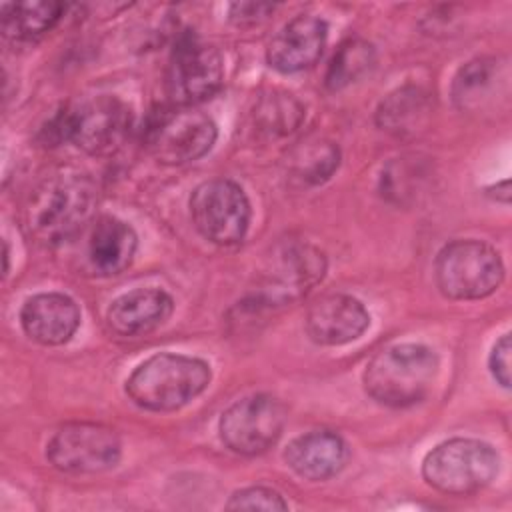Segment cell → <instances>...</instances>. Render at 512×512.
<instances>
[{"label":"cell","mask_w":512,"mask_h":512,"mask_svg":"<svg viewBox=\"0 0 512 512\" xmlns=\"http://www.w3.org/2000/svg\"><path fill=\"white\" fill-rule=\"evenodd\" d=\"M96 202L98 190L88 174L56 172L28 194L22 208V228L44 246L60 244L84 228Z\"/></svg>","instance_id":"cell-1"},{"label":"cell","mask_w":512,"mask_h":512,"mask_svg":"<svg viewBox=\"0 0 512 512\" xmlns=\"http://www.w3.org/2000/svg\"><path fill=\"white\" fill-rule=\"evenodd\" d=\"M210 378L212 372L204 360L162 352L134 368L126 380V394L144 410L172 412L200 396Z\"/></svg>","instance_id":"cell-2"},{"label":"cell","mask_w":512,"mask_h":512,"mask_svg":"<svg viewBox=\"0 0 512 512\" xmlns=\"http://www.w3.org/2000/svg\"><path fill=\"white\" fill-rule=\"evenodd\" d=\"M438 356L424 344L380 350L364 370V388L380 404L404 408L422 402L434 386Z\"/></svg>","instance_id":"cell-3"},{"label":"cell","mask_w":512,"mask_h":512,"mask_svg":"<svg viewBox=\"0 0 512 512\" xmlns=\"http://www.w3.org/2000/svg\"><path fill=\"white\" fill-rule=\"evenodd\" d=\"M132 128V110L116 96H94L74 108L58 112L44 128L46 144L72 142L86 154L116 152Z\"/></svg>","instance_id":"cell-4"},{"label":"cell","mask_w":512,"mask_h":512,"mask_svg":"<svg viewBox=\"0 0 512 512\" xmlns=\"http://www.w3.org/2000/svg\"><path fill=\"white\" fill-rule=\"evenodd\" d=\"M498 452L474 438H450L434 446L424 462L426 484L444 494L466 496L488 486L498 474Z\"/></svg>","instance_id":"cell-5"},{"label":"cell","mask_w":512,"mask_h":512,"mask_svg":"<svg viewBox=\"0 0 512 512\" xmlns=\"http://www.w3.org/2000/svg\"><path fill=\"white\" fill-rule=\"evenodd\" d=\"M434 278L446 298L478 300L500 286L504 264L496 248L482 240H452L436 256Z\"/></svg>","instance_id":"cell-6"},{"label":"cell","mask_w":512,"mask_h":512,"mask_svg":"<svg viewBox=\"0 0 512 512\" xmlns=\"http://www.w3.org/2000/svg\"><path fill=\"white\" fill-rule=\"evenodd\" d=\"M218 136L216 124L192 106L156 110L142 132L146 150L162 164H188L210 152Z\"/></svg>","instance_id":"cell-7"},{"label":"cell","mask_w":512,"mask_h":512,"mask_svg":"<svg viewBox=\"0 0 512 512\" xmlns=\"http://www.w3.org/2000/svg\"><path fill=\"white\" fill-rule=\"evenodd\" d=\"M250 202L232 180L214 178L194 188L190 216L194 228L212 244L234 246L244 240L250 226Z\"/></svg>","instance_id":"cell-8"},{"label":"cell","mask_w":512,"mask_h":512,"mask_svg":"<svg viewBox=\"0 0 512 512\" xmlns=\"http://www.w3.org/2000/svg\"><path fill=\"white\" fill-rule=\"evenodd\" d=\"M122 444L118 434L94 422H70L46 444L48 462L68 474H96L118 464Z\"/></svg>","instance_id":"cell-9"},{"label":"cell","mask_w":512,"mask_h":512,"mask_svg":"<svg viewBox=\"0 0 512 512\" xmlns=\"http://www.w3.org/2000/svg\"><path fill=\"white\" fill-rule=\"evenodd\" d=\"M286 424L284 404L270 394H252L234 402L220 418V438L228 450L258 456L272 448Z\"/></svg>","instance_id":"cell-10"},{"label":"cell","mask_w":512,"mask_h":512,"mask_svg":"<svg viewBox=\"0 0 512 512\" xmlns=\"http://www.w3.org/2000/svg\"><path fill=\"white\" fill-rule=\"evenodd\" d=\"M222 80L224 64L214 46L194 36H184L176 42L166 74V90L174 104L194 106L204 102L220 90Z\"/></svg>","instance_id":"cell-11"},{"label":"cell","mask_w":512,"mask_h":512,"mask_svg":"<svg viewBox=\"0 0 512 512\" xmlns=\"http://www.w3.org/2000/svg\"><path fill=\"white\" fill-rule=\"evenodd\" d=\"M326 272L324 254L310 244H288L276 258H272V268L268 270L264 288L260 296L266 302H286L306 294L316 286Z\"/></svg>","instance_id":"cell-12"},{"label":"cell","mask_w":512,"mask_h":512,"mask_svg":"<svg viewBox=\"0 0 512 512\" xmlns=\"http://www.w3.org/2000/svg\"><path fill=\"white\" fill-rule=\"evenodd\" d=\"M304 326L312 342L322 346H342L366 332L370 314L354 296L324 294L308 306Z\"/></svg>","instance_id":"cell-13"},{"label":"cell","mask_w":512,"mask_h":512,"mask_svg":"<svg viewBox=\"0 0 512 512\" xmlns=\"http://www.w3.org/2000/svg\"><path fill=\"white\" fill-rule=\"evenodd\" d=\"M326 40V22L310 14H300L284 24L282 30L270 40L266 60L274 70L294 74L316 64V60L322 56Z\"/></svg>","instance_id":"cell-14"},{"label":"cell","mask_w":512,"mask_h":512,"mask_svg":"<svg viewBox=\"0 0 512 512\" xmlns=\"http://www.w3.org/2000/svg\"><path fill=\"white\" fill-rule=\"evenodd\" d=\"M136 246L138 238L130 224L114 216H100L90 224L86 234V270L100 278L122 274L132 264Z\"/></svg>","instance_id":"cell-15"},{"label":"cell","mask_w":512,"mask_h":512,"mask_svg":"<svg viewBox=\"0 0 512 512\" xmlns=\"http://www.w3.org/2000/svg\"><path fill=\"white\" fill-rule=\"evenodd\" d=\"M20 324L30 340L42 346H60L76 334L80 308L60 292L34 294L20 308Z\"/></svg>","instance_id":"cell-16"},{"label":"cell","mask_w":512,"mask_h":512,"mask_svg":"<svg viewBox=\"0 0 512 512\" xmlns=\"http://www.w3.org/2000/svg\"><path fill=\"white\" fill-rule=\"evenodd\" d=\"M174 310V300L160 288H136L118 296L108 312L106 320L118 336H142L162 326Z\"/></svg>","instance_id":"cell-17"},{"label":"cell","mask_w":512,"mask_h":512,"mask_svg":"<svg viewBox=\"0 0 512 512\" xmlns=\"http://www.w3.org/2000/svg\"><path fill=\"white\" fill-rule=\"evenodd\" d=\"M284 460L300 478L320 482L336 476L346 466L348 446L332 430H312L288 444Z\"/></svg>","instance_id":"cell-18"},{"label":"cell","mask_w":512,"mask_h":512,"mask_svg":"<svg viewBox=\"0 0 512 512\" xmlns=\"http://www.w3.org/2000/svg\"><path fill=\"white\" fill-rule=\"evenodd\" d=\"M432 96L420 86H402L390 92L376 110V124L394 136H414L432 114Z\"/></svg>","instance_id":"cell-19"},{"label":"cell","mask_w":512,"mask_h":512,"mask_svg":"<svg viewBox=\"0 0 512 512\" xmlns=\"http://www.w3.org/2000/svg\"><path fill=\"white\" fill-rule=\"evenodd\" d=\"M66 4L62 2H10L2 4V32L12 42H32L52 30Z\"/></svg>","instance_id":"cell-20"},{"label":"cell","mask_w":512,"mask_h":512,"mask_svg":"<svg viewBox=\"0 0 512 512\" xmlns=\"http://www.w3.org/2000/svg\"><path fill=\"white\" fill-rule=\"evenodd\" d=\"M252 120L258 134L266 138H282L296 132L302 124L304 106L290 92L274 90L256 102Z\"/></svg>","instance_id":"cell-21"},{"label":"cell","mask_w":512,"mask_h":512,"mask_svg":"<svg viewBox=\"0 0 512 512\" xmlns=\"http://www.w3.org/2000/svg\"><path fill=\"white\" fill-rule=\"evenodd\" d=\"M376 64V50L370 42L362 38H350L342 42L332 56L328 70H326V88L332 92H338L356 80H360L364 74H368Z\"/></svg>","instance_id":"cell-22"},{"label":"cell","mask_w":512,"mask_h":512,"mask_svg":"<svg viewBox=\"0 0 512 512\" xmlns=\"http://www.w3.org/2000/svg\"><path fill=\"white\" fill-rule=\"evenodd\" d=\"M340 164V150L330 140H308L298 144L288 156L290 172L306 184L326 182Z\"/></svg>","instance_id":"cell-23"},{"label":"cell","mask_w":512,"mask_h":512,"mask_svg":"<svg viewBox=\"0 0 512 512\" xmlns=\"http://www.w3.org/2000/svg\"><path fill=\"white\" fill-rule=\"evenodd\" d=\"M496 76L498 66L494 58H478L462 66L452 86L456 106L462 110L480 108L496 90Z\"/></svg>","instance_id":"cell-24"},{"label":"cell","mask_w":512,"mask_h":512,"mask_svg":"<svg viewBox=\"0 0 512 512\" xmlns=\"http://www.w3.org/2000/svg\"><path fill=\"white\" fill-rule=\"evenodd\" d=\"M228 510H266V512H274V510H286L288 504L284 502L282 494H278L272 488H264V486H250L244 490H238L230 496Z\"/></svg>","instance_id":"cell-25"},{"label":"cell","mask_w":512,"mask_h":512,"mask_svg":"<svg viewBox=\"0 0 512 512\" xmlns=\"http://www.w3.org/2000/svg\"><path fill=\"white\" fill-rule=\"evenodd\" d=\"M272 12H274V4H264V2H234L228 8V16L236 26L260 24Z\"/></svg>","instance_id":"cell-26"},{"label":"cell","mask_w":512,"mask_h":512,"mask_svg":"<svg viewBox=\"0 0 512 512\" xmlns=\"http://www.w3.org/2000/svg\"><path fill=\"white\" fill-rule=\"evenodd\" d=\"M488 366L494 380L502 388H508L510 386V334H502L496 340L488 358Z\"/></svg>","instance_id":"cell-27"}]
</instances>
